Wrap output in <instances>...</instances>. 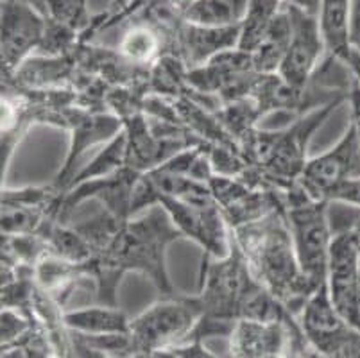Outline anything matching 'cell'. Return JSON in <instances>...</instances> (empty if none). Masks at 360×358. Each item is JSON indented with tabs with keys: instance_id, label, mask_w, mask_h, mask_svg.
<instances>
[{
	"instance_id": "1",
	"label": "cell",
	"mask_w": 360,
	"mask_h": 358,
	"mask_svg": "<svg viewBox=\"0 0 360 358\" xmlns=\"http://www.w3.org/2000/svg\"><path fill=\"white\" fill-rule=\"evenodd\" d=\"M178 238H183V235L160 205L122 222L96 260L97 301L117 307V287L126 271L142 272L156 285L163 298L172 295L165 252Z\"/></svg>"
},
{
	"instance_id": "2",
	"label": "cell",
	"mask_w": 360,
	"mask_h": 358,
	"mask_svg": "<svg viewBox=\"0 0 360 358\" xmlns=\"http://www.w3.org/2000/svg\"><path fill=\"white\" fill-rule=\"evenodd\" d=\"M231 231L255 280L297 317L319 287L301 271L285 212L273 210L258 221Z\"/></svg>"
},
{
	"instance_id": "3",
	"label": "cell",
	"mask_w": 360,
	"mask_h": 358,
	"mask_svg": "<svg viewBox=\"0 0 360 358\" xmlns=\"http://www.w3.org/2000/svg\"><path fill=\"white\" fill-rule=\"evenodd\" d=\"M260 287L233 236L231 251L224 258H202L201 290L194 300L201 317L237 323Z\"/></svg>"
},
{
	"instance_id": "4",
	"label": "cell",
	"mask_w": 360,
	"mask_h": 358,
	"mask_svg": "<svg viewBox=\"0 0 360 358\" xmlns=\"http://www.w3.org/2000/svg\"><path fill=\"white\" fill-rule=\"evenodd\" d=\"M283 212L301 271L316 287H321L326 283L333 242L328 201H316L296 185L290 188L289 203Z\"/></svg>"
},
{
	"instance_id": "5",
	"label": "cell",
	"mask_w": 360,
	"mask_h": 358,
	"mask_svg": "<svg viewBox=\"0 0 360 358\" xmlns=\"http://www.w3.org/2000/svg\"><path fill=\"white\" fill-rule=\"evenodd\" d=\"M201 319V310L194 298L167 295L131 319L129 335L139 354L185 343Z\"/></svg>"
},
{
	"instance_id": "6",
	"label": "cell",
	"mask_w": 360,
	"mask_h": 358,
	"mask_svg": "<svg viewBox=\"0 0 360 358\" xmlns=\"http://www.w3.org/2000/svg\"><path fill=\"white\" fill-rule=\"evenodd\" d=\"M355 177H360V146L349 124L332 149L310 158L296 185L316 201H328L337 186Z\"/></svg>"
},
{
	"instance_id": "7",
	"label": "cell",
	"mask_w": 360,
	"mask_h": 358,
	"mask_svg": "<svg viewBox=\"0 0 360 358\" xmlns=\"http://www.w3.org/2000/svg\"><path fill=\"white\" fill-rule=\"evenodd\" d=\"M292 24V34L287 54L278 68L276 75L281 83L292 91H300L307 87L317 65L326 52L325 41L321 36L317 16L309 15L297 8L287 6Z\"/></svg>"
},
{
	"instance_id": "8",
	"label": "cell",
	"mask_w": 360,
	"mask_h": 358,
	"mask_svg": "<svg viewBox=\"0 0 360 358\" xmlns=\"http://www.w3.org/2000/svg\"><path fill=\"white\" fill-rule=\"evenodd\" d=\"M326 287L337 314L360 331V255L349 236H333Z\"/></svg>"
},
{
	"instance_id": "9",
	"label": "cell",
	"mask_w": 360,
	"mask_h": 358,
	"mask_svg": "<svg viewBox=\"0 0 360 358\" xmlns=\"http://www.w3.org/2000/svg\"><path fill=\"white\" fill-rule=\"evenodd\" d=\"M47 22L24 0H2V70H18L24 59L44 44Z\"/></svg>"
},
{
	"instance_id": "10",
	"label": "cell",
	"mask_w": 360,
	"mask_h": 358,
	"mask_svg": "<svg viewBox=\"0 0 360 358\" xmlns=\"http://www.w3.org/2000/svg\"><path fill=\"white\" fill-rule=\"evenodd\" d=\"M340 103V98L332 101L321 110L314 111L309 117L300 120L294 127H290L285 133H278L273 138V146L267 151V167L273 170L276 176L280 177H292L294 181H297V177L301 176L303 169L307 165L305 151L309 146L310 134L323 126L328 115L335 111L337 104Z\"/></svg>"
},
{
	"instance_id": "11",
	"label": "cell",
	"mask_w": 360,
	"mask_h": 358,
	"mask_svg": "<svg viewBox=\"0 0 360 358\" xmlns=\"http://www.w3.org/2000/svg\"><path fill=\"white\" fill-rule=\"evenodd\" d=\"M52 206L54 193L51 188L6 190L2 192V235H32L45 224V217Z\"/></svg>"
},
{
	"instance_id": "12",
	"label": "cell",
	"mask_w": 360,
	"mask_h": 358,
	"mask_svg": "<svg viewBox=\"0 0 360 358\" xmlns=\"http://www.w3.org/2000/svg\"><path fill=\"white\" fill-rule=\"evenodd\" d=\"M185 24V22H183ZM240 25L226 29L199 27V25L185 24L179 31V47L186 63L192 68L206 65L215 56L238 47Z\"/></svg>"
},
{
	"instance_id": "13",
	"label": "cell",
	"mask_w": 360,
	"mask_h": 358,
	"mask_svg": "<svg viewBox=\"0 0 360 358\" xmlns=\"http://www.w3.org/2000/svg\"><path fill=\"white\" fill-rule=\"evenodd\" d=\"M352 2L353 0H321L317 24L328 58L345 63L352 54Z\"/></svg>"
},
{
	"instance_id": "14",
	"label": "cell",
	"mask_w": 360,
	"mask_h": 358,
	"mask_svg": "<svg viewBox=\"0 0 360 358\" xmlns=\"http://www.w3.org/2000/svg\"><path fill=\"white\" fill-rule=\"evenodd\" d=\"M65 328L70 333L81 337H99V335L129 333L131 319L124 310L113 305L74 308L61 314Z\"/></svg>"
},
{
	"instance_id": "15",
	"label": "cell",
	"mask_w": 360,
	"mask_h": 358,
	"mask_svg": "<svg viewBox=\"0 0 360 358\" xmlns=\"http://www.w3.org/2000/svg\"><path fill=\"white\" fill-rule=\"evenodd\" d=\"M250 0H181L179 16L199 27H237L244 20Z\"/></svg>"
},
{
	"instance_id": "16",
	"label": "cell",
	"mask_w": 360,
	"mask_h": 358,
	"mask_svg": "<svg viewBox=\"0 0 360 358\" xmlns=\"http://www.w3.org/2000/svg\"><path fill=\"white\" fill-rule=\"evenodd\" d=\"M290 34H292V24H290V15L287 6L281 8L278 16L274 18L273 25L269 27L267 34L260 41L255 52L251 54L253 58L255 70L260 75H274L280 68L281 61L285 58L287 49L290 44Z\"/></svg>"
},
{
	"instance_id": "17",
	"label": "cell",
	"mask_w": 360,
	"mask_h": 358,
	"mask_svg": "<svg viewBox=\"0 0 360 358\" xmlns=\"http://www.w3.org/2000/svg\"><path fill=\"white\" fill-rule=\"evenodd\" d=\"M283 4L278 0H250L244 20L240 22V36H238V51L253 54L260 45L264 36L273 25L274 18L281 11Z\"/></svg>"
},
{
	"instance_id": "18",
	"label": "cell",
	"mask_w": 360,
	"mask_h": 358,
	"mask_svg": "<svg viewBox=\"0 0 360 358\" xmlns=\"http://www.w3.org/2000/svg\"><path fill=\"white\" fill-rule=\"evenodd\" d=\"M120 131V124L117 122L115 118L108 117H97L91 122H83L81 129L75 133L74 143H72L70 154H68V162L65 165V170L58 177V185H70L72 179V165L75 160L88 149L91 143L106 140V138H115Z\"/></svg>"
},
{
	"instance_id": "19",
	"label": "cell",
	"mask_w": 360,
	"mask_h": 358,
	"mask_svg": "<svg viewBox=\"0 0 360 358\" xmlns=\"http://www.w3.org/2000/svg\"><path fill=\"white\" fill-rule=\"evenodd\" d=\"M160 49V39L155 31L143 25L129 29L120 41V52L135 63H146L156 56Z\"/></svg>"
},
{
	"instance_id": "20",
	"label": "cell",
	"mask_w": 360,
	"mask_h": 358,
	"mask_svg": "<svg viewBox=\"0 0 360 358\" xmlns=\"http://www.w3.org/2000/svg\"><path fill=\"white\" fill-rule=\"evenodd\" d=\"M328 222L332 235L349 236L360 255V206L328 201Z\"/></svg>"
},
{
	"instance_id": "21",
	"label": "cell",
	"mask_w": 360,
	"mask_h": 358,
	"mask_svg": "<svg viewBox=\"0 0 360 358\" xmlns=\"http://www.w3.org/2000/svg\"><path fill=\"white\" fill-rule=\"evenodd\" d=\"M32 328L31 317L22 314L18 308H2V350L24 343Z\"/></svg>"
},
{
	"instance_id": "22",
	"label": "cell",
	"mask_w": 360,
	"mask_h": 358,
	"mask_svg": "<svg viewBox=\"0 0 360 358\" xmlns=\"http://www.w3.org/2000/svg\"><path fill=\"white\" fill-rule=\"evenodd\" d=\"M56 22L68 29L77 27L84 11V0H45Z\"/></svg>"
},
{
	"instance_id": "23",
	"label": "cell",
	"mask_w": 360,
	"mask_h": 358,
	"mask_svg": "<svg viewBox=\"0 0 360 358\" xmlns=\"http://www.w3.org/2000/svg\"><path fill=\"white\" fill-rule=\"evenodd\" d=\"M328 201H342L348 205L360 206V177L355 179H348L342 185L337 186L332 193H330Z\"/></svg>"
},
{
	"instance_id": "24",
	"label": "cell",
	"mask_w": 360,
	"mask_h": 358,
	"mask_svg": "<svg viewBox=\"0 0 360 358\" xmlns=\"http://www.w3.org/2000/svg\"><path fill=\"white\" fill-rule=\"evenodd\" d=\"M172 347H174V351L181 358H219L214 351H210L206 347V344L202 343V340H185V343Z\"/></svg>"
},
{
	"instance_id": "25",
	"label": "cell",
	"mask_w": 360,
	"mask_h": 358,
	"mask_svg": "<svg viewBox=\"0 0 360 358\" xmlns=\"http://www.w3.org/2000/svg\"><path fill=\"white\" fill-rule=\"evenodd\" d=\"M348 103H349V110H352V126L356 133V140H359L360 146V84L359 81L353 79L352 88L348 91Z\"/></svg>"
},
{
	"instance_id": "26",
	"label": "cell",
	"mask_w": 360,
	"mask_h": 358,
	"mask_svg": "<svg viewBox=\"0 0 360 358\" xmlns=\"http://www.w3.org/2000/svg\"><path fill=\"white\" fill-rule=\"evenodd\" d=\"M352 45L360 49V0L352 2Z\"/></svg>"
},
{
	"instance_id": "27",
	"label": "cell",
	"mask_w": 360,
	"mask_h": 358,
	"mask_svg": "<svg viewBox=\"0 0 360 358\" xmlns=\"http://www.w3.org/2000/svg\"><path fill=\"white\" fill-rule=\"evenodd\" d=\"M278 2H281L283 6H290V8H297L314 16H317L321 4V0H278Z\"/></svg>"
},
{
	"instance_id": "28",
	"label": "cell",
	"mask_w": 360,
	"mask_h": 358,
	"mask_svg": "<svg viewBox=\"0 0 360 358\" xmlns=\"http://www.w3.org/2000/svg\"><path fill=\"white\" fill-rule=\"evenodd\" d=\"M345 65L348 67L352 77L355 79V81H359V84H360V51L359 49H353L352 54L346 58Z\"/></svg>"
},
{
	"instance_id": "29",
	"label": "cell",
	"mask_w": 360,
	"mask_h": 358,
	"mask_svg": "<svg viewBox=\"0 0 360 358\" xmlns=\"http://www.w3.org/2000/svg\"><path fill=\"white\" fill-rule=\"evenodd\" d=\"M149 358H181L174 351V347H165V350H158L155 353H150Z\"/></svg>"
},
{
	"instance_id": "30",
	"label": "cell",
	"mask_w": 360,
	"mask_h": 358,
	"mask_svg": "<svg viewBox=\"0 0 360 358\" xmlns=\"http://www.w3.org/2000/svg\"><path fill=\"white\" fill-rule=\"evenodd\" d=\"M264 358H290V357L287 353H274V354H267V357Z\"/></svg>"
},
{
	"instance_id": "31",
	"label": "cell",
	"mask_w": 360,
	"mask_h": 358,
	"mask_svg": "<svg viewBox=\"0 0 360 358\" xmlns=\"http://www.w3.org/2000/svg\"><path fill=\"white\" fill-rule=\"evenodd\" d=\"M119 2H122V4H126V2H127V0H119Z\"/></svg>"
},
{
	"instance_id": "32",
	"label": "cell",
	"mask_w": 360,
	"mask_h": 358,
	"mask_svg": "<svg viewBox=\"0 0 360 358\" xmlns=\"http://www.w3.org/2000/svg\"><path fill=\"white\" fill-rule=\"evenodd\" d=\"M68 358H74V357H68Z\"/></svg>"
},
{
	"instance_id": "33",
	"label": "cell",
	"mask_w": 360,
	"mask_h": 358,
	"mask_svg": "<svg viewBox=\"0 0 360 358\" xmlns=\"http://www.w3.org/2000/svg\"><path fill=\"white\" fill-rule=\"evenodd\" d=\"M230 358H231V357H230Z\"/></svg>"
}]
</instances>
